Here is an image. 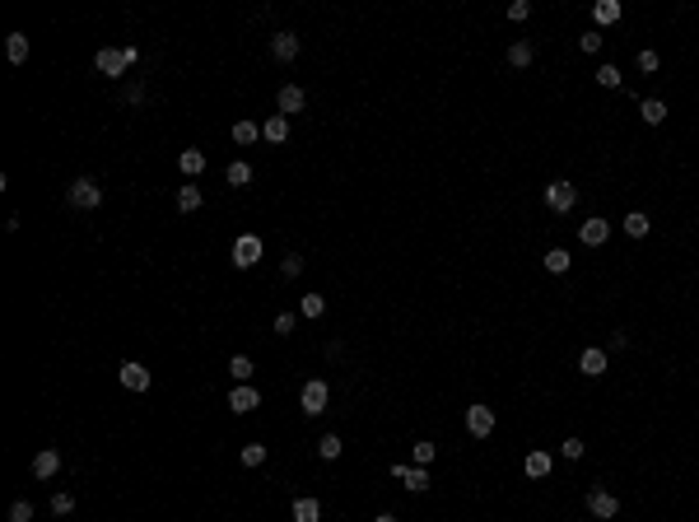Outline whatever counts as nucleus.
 <instances>
[{
	"label": "nucleus",
	"mask_w": 699,
	"mask_h": 522,
	"mask_svg": "<svg viewBox=\"0 0 699 522\" xmlns=\"http://www.w3.org/2000/svg\"><path fill=\"white\" fill-rule=\"evenodd\" d=\"M373 522H401V518H392V513H377V518Z\"/></svg>",
	"instance_id": "37998d69"
},
{
	"label": "nucleus",
	"mask_w": 699,
	"mask_h": 522,
	"mask_svg": "<svg viewBox=\"0 0 699 522\" xmlns=\"http://www.w3.org/2000/svg\"><path fill=\"white\" fill-rule=\"evenodd\" d=\"M117 378H122V387H126V392H144V387H149V368L135 364V359H126V364L117 368Z\"/></svg>",
	"instance_id": "9d476101"
},
{
	"label": "nucleus",
	"mask_w": 699,
	"mask_h": 522,
	"mask_svg": "<svg viewBox=\"0 0 699 522\" xmlns=\"http://www.w3.org/2000/svg\"><path fill=\"white\" fill-rule=\"evenodd\" d=\"M275 103H280V117H294V112H303V103H308V93H303L299 84H285Z\"/></svg>",
	"instance_id": "f8f14e48"
},
{
	"label": "nucleus",
	"mask_w": 699,
	"mask_h": 522,
	"mask_svg": "<svg viewBox=\"0 0 699 522\" xmlns=\"http://www.w3.org/2000/svg\"><path fill=\"white\" fill-rule=\"evenodd\" d=\"M341 453H345V443L336 438V433H326V438H317V457H322V462H336Z\"/></svg>",
	"instance_id": "393cba45"
},
{
	"label": "nucleus",
	"mask_w": 699,
	"mask_h": 522,
	"mask_svg": "<svg viewBox=\"0 0 699 522\" xmlns=\"http://www.w3.org/2000/svg\"><path fill=\"white\" fill-rule=\"evenodd\" d=\"M271 56H275V61H294V56H299V38L294 33H275L271 38Z\"/></svg>",
	"instance_id": "2eb2a0df"
},
{
	"label": "nucleus",
	"mask_w": 699,
	"mask_h": 522,
	"mask_svg": "<svg viewBox=\"0 0 699 522\" xmlns=\"http://www.w3.org/2000/svg\"><path fill=\"white\" fill-rule=\"evenodd\" d=\"M541 196H545V205H550L555 215H569L578 205V187H574V182H550Z\"/></svg>",
	"instance_id": "20e7f679"
},
{
	"label": "nucleus",
	"mask_w": 699,
	"mask_h": 522,
	"mask_svg": "<svg viewBox=\"0 0 699 522\" xmlns=\"http://www.w3.org/2000/svg\"><path fill=\"white\" fill-rule=\"evenodd\" d=\"M634 66L644 70V75H653V70L662 66V61H657V52H639V56H634Z\"/></svg>",
	"instance_id": "58836bf2"
},
{
	"label": "nucleus",
	"mask_w": 699,
	"mask_h": 522,
	"mask_svg": "<svg viewBox=\"0 0 699 522\" xmlns=\"http://www.w3.org/2000/svg\"><path fill=\"white\" fill-rule=\"evenodd\" d=\"M52 513L56 518H70L75 513V494H52Z\"/></svg>",
	"instance_id": "c9c22d12"
},
{
	"label": "nucleus",
	"mask_w": 699,
	"mask_h": 522,
	"mask_svg": "<svg viewBox=\"0 0 699 522\" xmlns=\"http://www.w3.org/2000/svg\"><path fill=\"white\" fill-rule=\"evenodd\" d=\"M299 312H303V317H322V312H326V299H322V294H303Z\"/></svg>",
	"instance_id": "2f4dec72"
},
{
	"label": "nucleus",
	"mask_w": 699,
	"mask_h": 522,
	"mask_svg": "<svg viewBox=\"0 0 699 522\" xmlns=\"http://www.w3.org/2000/svg\"><path fill=\"white\" fill-rule=\"evenodd\" d=\"M648 229H653V224H648L644 210H630V215H625V234H630V238H648Z\"/></svg>",
	"instance_id": "b1692460"
},
{
	"label": "nucleus",
	"mask_w": 699,
	"mask_h": 522,
	"mask_svg": "<svg viewBox=\"0 0 699 522\" xmlns=\"http://www.w3.org/2000/svg\"><path fill=\"white\" fill-rule=\"evenodd\" d=\"M238 457H243V467H261V462H266V448H261V443H247Z\"/></svg>",
	"instance_id": "72a5a7b5"
},
{
	"label": "nucleus",
	"mask_w": 699,
	"mask_h": 522,
	"mask_svg": "<svg viewBox=\"0 0 699 522\" xmlns=\"http://www.w3.org/2000/svg\"><path fill=\"white\" fill-rule=\"evenodd\" d=\"M56 471H61V453H56V448H42V453L33 457V476L38 480H52Z\"/></svg>",
	"instance_id": "ddd939ff"
},
{
	"label": "nucleus",
	"mask_w": 699,
	"mask_h": 522,
	"mask_svg": "<svg viewBox=\"0 0 699 522\" xmlns=\"http://www.w3.org/2000/svg\"><path fill=\"white\" fill-rule=\"evenodd\" d=\"M5 56H10L14 66H23V61H28V38H23V33H10V38H5Z\"/></svg>",
	"instance_id": "aec40b11"
},
{
	"label": "nucleus",
	"mask_w": 699,
	"mask_h": 522,
	"mask_svg": "<svg viewBox=\"0 0 699 522\" xmlns=\"http://www.w3.org/2000/svg\"><path fill=\"white\" fill-rule=\"evenodd\" d=\"M229 373H233L238 382H252V359H247V355H233V359H229Z\"/></svg>",
	"instance_id": "7c9ffc66"
},
{
	"label": "nucleus",
	"mask_w": 699,
	"mask_h": 522,
	"mask_svg": "<svg viewBox=\"0 0 699 522\" xmlns=\"http://www.w3.org/2000/svg\"><path fill=\"white\" fill-rule=\"evenodd\" d=\"M508 19H513V23L532 19V5H527V0H513V5H508Z\"/></svg>",
	"instance_id": "a19ab883"
},
{
	"label": "nucleus",
	"mask_w": 699,
	"mask_h": 522,
	"mask_svg": "<svg viewBox=\"0 0 699 522\" xmlns=\"http://www.w3.org/2000/svg\"><path fill=\"white\" fill-rule=\"evenodd\" d=\"M261 140H271V144H285L289 140V117H271V122H261Z\"/></svg>",
	"instance_id": "dca6fc26"
},
{
	"label": "nucleus",
	"mask_w": 699,
	"mask_h": 522,
	"mask_svg": "<svg viewBox=\"0 0 699 522\" xmlns=\"http://www.w3.org/2000/svg\"><path fill=\"white\" fill-rule=\"evenodd\" d=\"M178 168L187 173V178H196V173H205V154H200V149H182V154H178Z\"/></svg>",
	"instance_id": "412c9836"
},
{
	"label": "nucleus",
	"mask_w": 699,
	"mask_h": 522,
	"mask_svg": "<svg viewBox=\"0 0 699 522\" xmlns=\"http://www.w3.org/2000/svg\"><path fill=\"white\" fill-rule=\"evenodd\" d=\"M578 52H588V56H597V52H601V33H597V28H588V33L578 38Z\"/></svg>",
	"instance_id": "e433bc0d"
},
{
	"label": "nucleus",
	"mask_w": 699,
	"mask_h": 522,
	"mask_svg": "<svg viewBox=\"0 0 699 522\" xmlns=\"http://www.w3.org/2000/svg\"><path fill=\"white\" fill-rule=\"evenodd\" d=\"M233 140H238V144L261 140V126H256V122H233Z\"/></svg>",
	"instance_id": "c85d7f7f"
},
{
	"label": "nucleus",
	"mask_w": 699,
	"mask_h": 522,
	"mask_svg": "<svg viewBox=\"0 0 699 522\" xmlns=\"http://www.w3.org/2000/svg\"><path fill=\"white\" fill-rule=\"evenodd\" d=\"M620 0H597V5H592V19H597V23H615V19H620Z\"/></svg>",
	"instance_id": "5701e85b"
},
{
	"label": "nucleus",
	"mask_w": 699,
	"mask_h": 522,
	"mask_svg": "<svg viewBox=\"0 0 699 522\" xmlns=\"http://www.w3.org/2000/svg\"><path fill=\"white\" fill-rule=\"evenodd\" d=\"M256 261H261V238H256V234H243L238 243H233V266H238V271H252Z\"/></svg>",
	"instance_id": "39448f33"
},
{
	"label": "nucleus",
	"mask_w": 699,
	"mask_h": 522,
	"mask_svg": "<svg viewBox=\"0 0 699 522\" xmlns=\"http://www.w3.org/2000/svg\"><path fill=\"white\" fill-rule=\"evenodd\" d=\"M578 373H588V378H601V373H606V350L588 345V350L578 355Z\"/></svg>",
	"instance_id": "9b49d317"
},
{
	"label": "nucleus",
	"mask_w": 699,
	"mask_h": 522,
	"mask_svg": "<svg viewBox=\"0 0 699 522\" xmlns=\"http://www.w3.org/2000/svg\"><path fill=\"white\" fill-rule=\"evenodd\" d=\"M178 210H182V215L200 210V187H178Z\"/></svg>",
	"instance_id": "bb28decb"
},
{
	"label": "nucleus",
	"mask_w": 699,
	"mask_h": 522,
	"mask_svg": "<svg viewBox=\"0 0 699 522\" xmlns=\"http://www.w3.org/2000/svg\"><path fill=\"white\" fill-rule=\"evenodd\" d=\"M569 266H574V256H569L564 247H550V252H545V271H550V276H564Z\"/></svg>",
	"instance_id": "4be33fe9"
},
{
	"label": "nucleus",
	"mask_w": 699,
	"mask_h": 522,
	"mask_svg": "<svg viewBox=\"0 0 699 522\" xmlns=\"http://www.w3.org/2000/svg\"><path fill=\"white\" fill-rule=\"evenodd\" d=\"M326 397H331V387H326V378H308V382H303V392H299V406H303V415H322V411H326Z\"/></svg>",
	"instance_id": "f03ea898"
},
{
	"label": "nucleus",
	"mask_w": 699,
	"mask_h": 522,
	"mask_svg": "<svg viewBox=\"0 0 699 522\" xmlns=\"http://www.w3.org/2000/svg\"><path fill=\"white\" fill-rule=\"evenodd\" d=\"M135 61H140V47H103V52L93 56L98 75H108V79H122Z\"/></svg>",
	"instance_id": "f257e3e1"
},
{
	"label": "nucleus",
	"mask_w": 699,
	"mask_h": 522,
	"mask_svg": "<svg viewBox=\"0 0 699 522\" xmlns=\"http://www.w3.org/2000/svg\"><path fill=\"white\" fill-rule=\"evenodd\" d=\"M508 66H518V70L532 66V42H513L508 47Z\"/></svg>",
	"instance_id": "cd10ccee"
},
{
	"label": "nucleus",
	"mask_w": 699,
	"mask_h": 522,
	"mask_svg": "<svg viewBox=\"0 0 699 522\" xmlns=\"http://www.w3.org/2000/svg\"><path fill=\"white\" fill-rule=\"evenodd\" d=\"M578 238H583V247H601L610 238V224L606 220H588L583 229H578Z\"/></svg>",
	"instance_id": "4468645a"
},
{
	"label": "nucleus",
	"mask_w": 699,
	"mask_h": 522,
	"mask_svg": "<svg viewBox=\"0 0 699 522\" xmlns=\"http://www.w3.org/2000/svg\"><path fill=\"white\" fill-rule=\"evenodd\" d=\"M392 476L411 489V494H424V489H429V467H406V462H397V467H392Z\"/></svg>",
	"instance_id": "0eeeda50"
},
{
	"label": "nucleus",
	"mask_w": 699,
	"mask_h": 522,
	"mask_svg": "<svg viewBox=\"0 0 699 522\" xmlns=\"http://www.w3.org/2000/svg\"><path fill=\"white\" fill-rule=\"evenodd\" d=\"M224 178H229V187H247V182H252V164H243V159H238V164H229V173H224Z\"/></svg>",
	"instance_id": "a878e982"
},
{
	"label": "nucleus",
	"mask_w": 699,
	"mask_h": 522,
	"mask_svg": "<svg viewBox=\"0 0 699 522\" xmlns=\"http://www.w3.org/2000/svg\"><path fill=\"white\" fill-rule=\"evenodd\" d=\"M522 471H527L532 480L550 476V453H541V448H536V453H527V462H522Z\"/></svg>",
	"instance_id": "f3484780"
},
{
	"label": "nucleus",
	"mask_w": 699,
	"mask_h": 522,
	"mask_svg": "<svg viewBox=\"0 0 699 522\" xmlns=\"http://www.w3.org/2000/svg\"><path fill=\"white\" fill-rule=\"evenodd\" d=\"M559 453H564L569 462H578V457L588 453V443H583V438H564V443H559Z\"/></svg>",
	"instance_id": "4c0bfd02"
},
{
	"label": "nucleus",
	"mask_w": 699,
	"mask_h": 522,
	"mask_svg": "<svg viewBox=\"0 0 699 522\" xmlns=\"http://www.w3.org/2000/svg\"><path fill=\"white\" fill-rule=\"evenodd\" d=\"M466 429L476 433V438H489V433H494V411H489V406H471V411H466Z\"/></svg>",
	"instance_id": "1a4fd4ad"
},
{
	"label": "nucleus",
	"mask_w": 699,
	"mask_h": 522,
	"mask_svg": "<svg viewBox=\"0 0 699 522\" xmlns=\"http://www.w3.org/2000/svg\"><path fill=\"white\" fill-rule=\"evenodd\" d=\"M275 331H280V336L294 331V312H280V317H275Z\"/></svg>",
	"instance_id": "79ce46f5"
},
{
	"label": "nucleus",
	"mask_w": 699,
	"mask_h": 522,
	"mask_svg": "<svg viewBox=\"0 0 699 522\" xmlns=\"http://www.w3.org/2000/svg\"><path fill=\"white\" fill-rule=\"evenodd\" d=\"M294 522H322V504L308 499V494H303V499H294Z\"/></svg>",
	"instance_id": "a211bd4d"
},
{
	"label": "nucleus",
	"mask_w": 699,
	"mask_h": 522,
	"mask_svg": "<svg viewBox=\"0 0 699 522\" xmlns=\"http://www.w3.org/2000/svg\"><path fill=\"white\" fill-rule=\"evenodd\" d=\"M588 513L601 518V522H610L615 513H620V499H615L610 489H588Z\"/></svg>",
	"instance_id": "423d86ee"
},
{
	"label": "nucleus",
	"mask_w": 699,
	"mask_h": 522,
	"mask_svg": "<svg viewBox=\"0 0 699 522\" xmlns=\"http://www.w3.org/2000/svg\"><path fill=\"white\" fill-rule=\"evenodd\" d=\"M411 457H415V467H429L433 457H438V448H433V443H429V438H420V443H415V448H411Z\"/></svg>",
	"instance_id": "473e14b6"
},
{
	"label": "nucleus",
	"mask_w": 699,
	"mask_h": 522,
	"mask_svg": "<svg viewBox=\"0 0 699 522\" xmlns=\"http://www.w3.org/2000/svg\"><path fill=\"white\" fill-rule=\"evenodd\" d=\"M639 117H644L648 126H662L666 122V103L662 98H644V103H639Z\"/></svg>",
	"instance_id": "6ab92c4d"
},
{
	"label": "nucleus",
	"mask_w": 699,
	"mask_h": 522,
	"mask_svg": "<svg viewBox=\"0 0 699 522\" xmlns=\"http://www.w3.org/2000/svg\"><path fill=\"white\" fill-rule=\"evenodd\" d=\"M299 271H303V256H299V252H285V261H280V276H285V280H294Z\"/></svg>",
	"instance_id": "f704fd0d"
},
{
	"label": "nucleus",
	"mask_w": 699,
	"mask_h": 522,
	"mask_svg": "<svg viewBox=\"0 0 699 522\" xmlns=\"http://www.w3.org/2000/svg\"><path fill=\"white\" fill-rule=\"evenodd\" d=\"M66 196H70V205H79V210H93V205H103V187H98L93 178H75Z\"/></svg>",
	"instance_id": "7ed1b4c3"
},
{
	"label": "nucleus",
	"mask_w": 699,
	"mask_h": 522,
	"mask_svg": "<svg viewBox=\"0 0 699 522\" xmlns=\"http://www.w3.org/2000/svg\"><path fill=\"white\" fill-rule=\"evenodd\" d=\"M620 79H625V75H620V66H610V61L597 70V84H601V89H620Z\"/></svg>",
	"instance_id": "c756f323"
},
{
	"label": "nucleus",
	"mask_w": 699,
	"mask_h": 522,
	"mask_svg": "<svg viewBox=\"0 0 699 522\" xmlns=\"http://www.w3.org/2000/svg\"><path fill=\"white\" fill-rule=\"evenodd\" d=\"M261 406V392L252 387V382H238V387L229 392V411L233 415H247V411H256Z\"/></svg>",
	"instance_id": "6e6552de"
},
{
	"label": "nucleus",
	"mask_w": 699,
	"mask_h": 522,
	"mask_svg": "<svg viewBox=\"0 0 699 522\" xmlns=\"http://www.w3.org/2000/svg\"><path fill=\"white\" fill-rule=\"evenodd\" d=\"M10 522H33V504H28V499H19V504L10 509Z\"/></svg>",
	"instance_id": "ea45409f"
}]
</instances>
